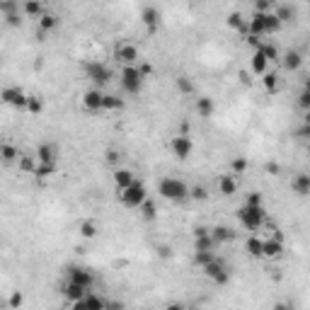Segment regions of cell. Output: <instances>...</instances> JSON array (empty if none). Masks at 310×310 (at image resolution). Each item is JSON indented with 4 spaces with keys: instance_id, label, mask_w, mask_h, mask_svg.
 I'll return each instance as SVG.
<instances>
[{
    "instance_id": "7bdbcfd3",
    "label": "cell",
    "mask_w": 310,
    "mask_h": 310,
    "mask_svg": "<svg viewBox=\"0 0 310 310\" xmlns=\"http://www.w3.org/2000/svg\"><path fill=\"white\" fill-rule=\"evenodd\" d=\"M230 167H233V177H235V175H242V172L247 170V163H245L242 158H235V160H233V165H230Z\"/></svg>"
},
{
    "instance_id": "f35d334b",
    "label": "cell",
    "mask_w": 310,
    "mask_h": 310,
    "mask_svg": "<svg viewBox=\"0 0 310 310\" xmlns=\"http://www.w3.org/2000/svg\"><path fill=\"white\" fill-rule=\"evenodd\" d=\"M0 12L7 17V15H15V12H19V5L15 2V0H2L0 2Z\"/></svg>"
},
{
    "instance_id": "680465c9",
    "label": "cell",
    "mask_w": 310,
    "mask_h": 310,
    "mask_svg": "<svg viewBox=\"0 0 310 310\" xmlns=\"http://www.w3.org/2000/svg\"><path fill=\"white\" fill-rule=\"evenodd\" d=\"M165 310H184V306H182V303H170Z\"/></svg>"
},
{
    "instance_id": "f907efd6",
    "label": "cell",
    "mask_w": 310,
    "mask_h": 310,
    "mask_svg": "<svg viewBox=\"0 0 310 310\" xmlns=\"http://www.w3.org/2000/svg\"><path fill=\"white\" fill-rule=\"evenodd\" d=\"M301 141H308V136H310V124H303V126L298 128V133H296Z\"/></svg>"
},
{
    "instance_id": "4dcf8cb0",
    "label": "cell",
    "mask_w": 310,
    "mask_h": 310,
    "mask_svg": "<svg viewBox=\"0 0 310 310\" xmlns=\"http://www.w3.org/2000/svg\"><path fill=\"white\" fill-rule=\"evenodd\" d=\"M22 10H24V15H29V17H41V15H44V5L37 2V0L24 2V5H22Z\"/></svg>"
},
{
    "instance_id": "ac0fdd59",
    "label": "cell",
    "mask_w": 310,
    "mask_h": 310,
    "mask_svg": "<svg viewBox=\"0 0 310 310\" xmlns=\"http://www.w3.org/2000/svg\"><path fill=\"white\" fill-rule=\"evenodd\" d=\"M281 61H284V68H286V71H298V68L303 66V54H301V51H286Z\"/></svg>"
},
{
    "instance_id": "ba28073f",
    "label": "cell",
    "mask_w": 310,
    "mask_h": 310,
    "mask_svg": "<svg viewBox=\"0 0 310 310\" xmlns=\"http://www.w3.org/2000/svg\"><path fill=\"white\" fill-rule=\"evenodd\" d=\"M68 281H73V284L83 286V289H92L95 276H92L90 269H83V267H71V269H68Z\"/></svg>"
},
{
    "instance_id": "bcb514c9",
    "label": "cell",
    "mask_w": 310,
    "mask_h": 310,
    "mask_svg": "<svg viewBox=\"0 0 310 310\" xmlns=\"http://www.w3.org/2000/svg\"><path fill=\"white\" fill-rule=\"evenodd\" d=\"M245 206H262V194H259V192H252V194H247V199H245Z\"/></svg>"
},
{
    "instance_id": "3957f363",
    "label": "cell",
    "mask_w": 310,
    "mask_h": 310,
    "mask_svg": "<svg viewBox=\"0 0 310 310\" xmlns=\"http://www.w3.org/2000/svg\"><path fill=\"white\" fill-rule=\"evenodd\" d=\"M119 199H121V204H124V206H128V208H138V206H141V204H143V201L148 199L146 187H143L141 182H133L131 187L121 189Z\"/></svg>"
},
{
    "instance_id": "816d5d0a",
    "label": "cell",
    "mask_w": 310,
    "mask_h": 310,
    "mask_svg": "<svg viewBox=\"0 0 310 310\" xmlns=\"http://www.w3.org/2000/svg\"><path fill=\"white\" fill-rule=\"evenodd\" d=\"M136 71H138V75H141V78H146V75L153 73V66H148V63H141V66H136Z\"/></svg>"
},
{
    "instance_id": "f1b7e54d",
    "label": "cell",
    "mask_w": 310,
    "mask_h": 310,
    "mask_svg": "<svg viewBox=\"0 0 310 310\" xmlns=\"http://www.w3.org/2000/svg\"><path fill=\"white\" fill-rule=\"evenodd\" d=\"M85 308L88 310H107V301L100 298L97 293H88V296H85Z\"/></svg>"
},
{
    "instance_id": "db71d44e",
    "label": "cell",
    "mask_w": 310,
    "mask_h": 310,
    "mask_svg": "<svg viewBox=\"0 0 310 310\" xmlns=\"http://www.w3.org/2000/svg\"><path fill=\"white\" fill-rule=\"evenodd\" d=\"M19 165H22V170H32L34 172V165H32L29 158H19Z\"/></svg>"
},
{
    "instance_id": "1f68e13d",
    "label": "cell",
    "mask_w": 310,
    "mask_h": 310,
    "mask_svg": "<svg viewBox=\"0 0 310 310\" xmlns=\"http://www.w3.org/2000/svg\"><path fill=\"white\" fill-rule=\"evenodd\" d=\"M27 111L29 114H41L44 111V100L37 95H27Z\"/></svg>"
},
{
    "instance_id": "7a4b0ae2",
    "label": "cell",
    "mask_w": 310,
    "mask_h": 310,
    "mask_svg": "<svg viewBox=\"0 0 310 310\" xmlns=\"http://www.w3.org/2000/svg\"><path fill=\"white\" fill-rule=\"evenodd\" d=\"M160 197L170 201H184L189 197V187L182 182V180H175V177H165L160 187H158Z\"/></svg>"
},
{
    "instance_id": "d6986e66",
    "label": "cell",
    "mask_w": 310,
    "mask_h": 310,
    "mask_svg": "<svg viewBox=\"0 0 310 310\" xmlns=\"http://www.w3.org/2000/svg\"><path fill=\"white\" fill-rule=\"evenodd\" d=\"M218 189H220V194L223 197H233L237 192V180L233 177V175H223L218 180Z\"/></svg>"
},
{
    "instance_id": "4316f807",
    "label": "cell",
    "mask_w": 310,
    "mask_h": 310,
    "mask_svg": "<svg viewBox=\"0 0 310 310\" xmlns=\"http://www.w3.org/2000/svg\"><path fill=\"white\" fill-rule=\"evenodd\" d=\"M124 107V100L121 97H116V95H104V100H102V109L104 111H119Z\"/></svg>"
},
{
    "instance_id": "e575fe53",
    "label": "cell",
    "mask_w": 310,
    "mask_h": 310,
    "mask_svg": "<svg viewBox=\"0 0 310 310\" xmlns=\"http://www.w3.org/2000/svg\"><path fill=\"white\" fill-rule=\"evenodd\" d=\"M228 27H233V29H247V22H245V17L240 15V12H230L228 15Z\"/></svg>"
},
{
    "instance_id": "6f0895ef",
    "label": "cell",
    "mask_w": 310,
    "mask_h": 310,
    "mask_svg": "<svg viewBox=\"0 0 310 310\" xmlns=\"http://www.w3.org/2000/svg\"><path fill=\"white\" fill-rule=\"evenodd\" d=\"M71 310H88V308H85V298H83V301H75V303H71Z\"/></svg>"
},
{
    "instance_id": "9f6ffc18",
    "label": "cell",
    "mask_w": 310,
    "mask_h": 310,
    "mask_svg": "<svg viewBox=\"0 0 310 310\" xmlns=\"http://www.w3.org/2000/svg\"><path fill=\"white\" fill-rule=\"evenodd\" d=\"M107 310H124V303L121 301H111V303H107Z\"/></svg>"
},
{
    "instance_id": "52a82bcc",
    "label": "cell",
    "mask_w": 310,
    "mask_h": 310,
    "mask_svg": "<svg viewBox=\"0 0 310 310\" xmlns=\"http://www.w3.org/2000/svg\"><path fill=\"white\" fill-rule=\"evenodd\" d=\"M0 100L15 109H27V95L19 90V88H5L0 90Z\"/></svg>"
},
{
    "instance_id": "8d00e7d4",
    "label": "cell",
    "mask_w": 310,
    "mask_h": 310,
    "mask_svg": "<svg viewBox=\"0 0 310 310\" xmlns=\"http://www.w3.org/2000/svg\"><path fill=\"white\" fill-rule=\"evenodd\" d=\"M34 175H37V177H41V180H46V177H51V175H56V165L39 163L37 167H34Z\"/></svg>"
},
{
    "instance_id": "836d02e7",
    "label": "cell",
    "mask_w": 310,
    "mask_h": 310,
    "mask_svg": "<svg viewBox=\"0 0 310 310\" xmlns=\"http://www.w3.org/2000/svg\"><path fill=\"white\" fill-rule=\"evenodd\" d=\"M245 247H247V252L252 257H262V240L259 237H247V242H245Z\"/></svg>"
},
{
    "instance_id": "f6af8a7d",
    "label": "cell",
    "mask_w": 310,
    "mask_h": 310,
    "mask_svg": "<svg viewBox=\"0 0 310 310\" xmlns=\"http://www.w3.org/2000/svg\"><path fill=\"white\" fill-rule=\"evenodd\" d=\"M22 303H24V296H22L19 291H15L12 296H10V308H12V310L22 308Z\"/></svg>"
},
{
    "instance_id": "484cf974",
    "label": "cell",
    "mask_w": 310,
    "mask_h": 310,
    "mask_svg": "<svg viewBox=\"0 0 310 310\" xmlns=\"http://www.w3.org/2000/svg\"><path fill=\"white\" fill-rule=\"evenodd\" d=\"M272 12L276 15V19H279L281 24H284V22H291V19L296 17V7H291V5H279Z\"/></svg>"
},
{
    "instance_id": "4fadbf2b",
    "label": "cell",
    "mask_w": 310,
    "mask_h": 310,
    "mask_svg": "<svg viewBox=\"0 0 310 310\" xmlns=\"http://www.w3.org/2000/svg\"><path fill=\"white\" fill-rule=\"evenodd\" d=\"M37 158L39 163H46V165H56L58 163V148L54 143H41L37 148Z\"/></svg>"
},
{
    "instance_id": "b9f144b4",
    "label": "cell",
    "mask_w": 310,
    "mask_h": 310,
    "mask_svg": "<svg viewBox=\"0 0 310 310\" xmlns=\"http://www.w3.org/2000/svg\"><path fill=\"white\" fill-rule=\"evenodd\" d=\"M189 197L197 201H204L208 197V192H206V187H192V189H189Z\"/></svg>"
},
{
    "instance_id": "74e56055",
    "label": "cell",
    "mask_w": 310,
    "mask_h": 310,
    "mask_svg": "<svg viewBox=\"0 0 310 310\" xmlns=\"http://www.w3.org/2000/svg\"><path fill=\"white\" fill-rule=\"evenodd\" d=\"M138 208H141V213H143V218H146V220H153V218H155V213H158L155 204H153V201H148V199L143 201Z\"/></svg>"
},
{
    "instance_id": "c3c4849f",
    "label": "cell",
    "mask_w": 310,
    "mask_h": 310,
    "mask_svg": "<svg viewBox=\"0 0 310 310\" xmlns=\"http://www.w3.org/2000/svg\"><path fill=\"white\" fill-rule=\"evenodd\" d=\"M119 160H121V153H119V150H107V163L119 165Z\"/></svg>"
},
{
    "instance_id": "277c9868",
    "label": "cell",
    "mask_w": 310,
    "mask_h": 310,
    "mask_svg": "<svg viewBox=\"0 0 310 310\" xmlns=\"http://www.w3.org/2000/svg\"><path fill=\"white\" fill-rule=\"evenodd\" d=\"M85 73H88V78L95 83V88H97V90H100V88H104V85L111 80V71L104 66V63H100V61H92V63H88V66H85Z\"/></svg>"
},
{
    "instance_id": "30bf717a",
    "label": "cell",
    "mask_w": 310,
    "mask_h": 310,
    "mask_svg": "<svg viewBox=\"0 0 310 310\" xmlns=\"http://www.w3.org/2000/svg\"><path fill=\"white\" fill-rule=\"evenodd\" d=\"M116 61H121L124 66H136V61H138V49L133 46V44H121V46H116Z\"/></svg>"
},
{
    "instance_id": "cb8c5ba5",
    "label": "cell",
    "mask_w": 310,
    "mask_h": 310,
    "mask_svg": "<svg viewBox=\"0 0 310 310\" xmlns=\"http://www.w3.org/2000/svg\"><path fill=\"white\" fill-rule=\"evenodd\" d=\"M213 247H216V242H213L211 233L204 237H194V252H213Z\"/></svg>"
},
{
    "instance_id": "7dc6e473",
    "label": "cell",
    "mask_w": 310,
    "mask_h": 310,
    "mask_svg": "<svg viewBox=\"0 0 310 310\" xmlns=\"http://www.w3.org/2000/svg\"><path fill=\"white\" fill-rule=\"evenodd\" d=\"M298 104H301L303 109H310V92H308V88H306V90H301V95H298Z\"/></svg>"
},
{
    "instance_id": "f546056e",
    "label": "cell",
    "mask_w": 310,
    "mask_h": 310,
    "mask_svg": "<svg viewBox=\"0 0 310 310\" xmlns=\"http://www.w3.org/2000/svg\"><path fill=\"white\" fill-rule=\"evenodd\" d=\"M257 51H259V54L264 56V58H267L269 63H272V61H279V58H281V54H279V49H276L274 44H267V41H264V44H259V49H257Z\"/></svg>"
},
{
    "instance_id": "60d3db41",
    "label": "cell",
    "mask_w": 310,
    "mask_h": 310,
    "mask_svg": "<svg viewBox=\"0 0 310 310\" xmlns=\"http://www.w3.org/2000/svg\"><path fill=\"white\" fill-rule=\"evenodd\" d=\"M264 90L267 92H276L279 90V80L274 73H264Z\"/></svg>"
},
{
    "instance_id": "83f0119b",
    "label": "cell",
    "mask_w": 310,
    "mask_h": 310,
    "mask_svg": "<svg viewBox=\"0 0 310 310\" xmlns=\"http://www.w3.org/2000/svg\"><path fill=\"white\" fill-rule=\"evenodd\" d=\"M0 158L5 160V163H15L19 158V150L12 143H0Z\"/></svg>"
},
{
    "instance_id": "5b68a950",
    "label": "cell",
    "mask_w": 310,
    "mask_h": 310,
    "mask_svg": "<svg viewBox=\"0 0 310 310\" xmlns=\"http://www.w3.org/2000/svg\"><path fill=\"white\" fill-rule=\"evenodd\" d=\"M121 88H124V92H128V95H138V92H141L143 78L138 75L136 66H124V71H121Z\"/></svg>"
},
{
    "instance_id": "7402d4cb",
    "label": "cell",
    "mask_w": 310,
    "mask_h": 310,
    "mask_svg": "<svg viewBox=\"0 0 310 310\" xmlns=\"http://www.w3.org/2000/svg\"><path fill=\"white\" fill-rule=\"evenodd\" d=\"M58 24H61V19L56 17V15H51V12H44V15L39 17V34L51 32V29H56Z\"/></svg>"
},
{
    "instance_id": "44dd1931",
    "label": "cell",
    "mask_w": 310,
    "mask_h": 310,
    "mask_svg": "<svg viewBox=\"0 0 310 310\" xmlns=\"http://www.w3.org/2000/svg\"><path fill=\"white\" fill-rule=\"evenodd\" d=\"M293 192L296 194H301V197H308L310 194V175H306V172H301L296 180H293Z\"/></svg>"
},
{
    "instance_id": "d6a6232c",
    "label": "cell",
    "mask_w": 310,
    "mask_h": 310,
    "mask_svg": "<svg viewBox=\"0 0 310 310\" xmlns=\"http://www.w3.org/2000/svg\"><path fill=\"white\" fill-rule=\"evenodd\" d=\"M97 233H100V228H97V223H95V220H83V223H80V235H83V237H88V240H90V237H95Z\"/></svg>"
},
{
    "instance_id": "9c48e42d",
    "label": "cell",
    "mask_w": 310,
    "mask_h": 310,
    "mask_svg": "<svg viewBox=\"0 0 310 310\" xmlns=\"http://www.w3.org/2000/svg\"><path fill=\"white\" fill-rule=\"evenodd\" d=\"M172 153H175V158H180V160H187L189 155H192V150H194V143H192V138H187V136H175L172 138Z\"/></svg>"
},
{
    "instance_id": "9a60e30c",
    "label": "cell",
    "mask_w": 310,
    "mask_h": 310,
    "mask_svg": "<svg viewBox=\"0 0 310 310\" xmlns=\"http://www.w3.org/2000/svg\"><path fill=\"white\" fill-rule=\"evenodd\" d=\"M211 237H213V242L218 245V242L235 240V233H233V228H228V225H213V228H211Z\"/></svg>"
},
{
    "instance_id": "7c38bea8",
    "label": "cell",
    "mask_w": 310,
    "mask_h": 310,
    "mask_svg": "<svg viewBox=\"0 0 310 310\" xmlns=\"http://www.w3.org/2000/svg\"><path fill=\"white\" fill-rule=\"evenodd\" d=\"M284 255V242L281 240H262V257H267V259H279V257Z\"/></svg>"
},
{
    "instance_id": "ee69618b",
    "label": "cell",
    "mask_w": 310,
    "mask_h": 310,
    "mask_svg": "<svg viewBox=\"0 0 310 310\" xmlns=\"http://www.w3.org/2000/svg\"><path fill=\"white\" fill-rule=\"evenodd\" d=\"M255 12H259V15H267V12H272V2H269V0H257Z\"/></svg>"
},
{
    "instance_id": "2e32d148",
    "label": "cell",
    "mask_w": 310,
    "mask_h": 310,
    "mask_svg": "<svg viewBox=\"0 0 310 310\" xmlns=\"http://www.w3.org/2000/svg\"><path fill=\"white\" fill-rule=\"evenodd\" d=\"M63 296H66L71 303H75V301H83V298L88 296V289H83V286H78L73 281H68V284L63 286Z\"/></svg>"
},
{
    "instance_id": "d4e9b609",
    "label": "cell",
    "mask_w": 310,
    "mask_h": 310,
    "mask_svg": "<svg viewBox=\"0 0 310 310\" xmlns=\"http://www.w3.org/2000/svg\"><path fill=\"white\" fill-rule=\"evenodd\" d=\"M262 27H264V34H274L281 29V22L276 19L274 12H267V15H262Z\"/></svg>"
},
{
    "instance_id": "11a10c76",
    "label": "cell",
    "mask_w": 310,
    "mask_h": 310,
    "mask_svg": "<svg viewBox=\"0 0 310 310\" xmlns=\"http://www.w3.org/2000/svg\"><path fill=\"white\" fill-rule=\"evenodd\" d=\"M208 233H211V228H204V225L194 228V237H204V235H208Z\"/></svg>"
},
{
    "instance_id": "681fc988",
    "label": "cell",
    "mask_w": 310,
    "mask_h": 310,
    "mask_svg": "<svg viewBox=\"0 0 310 310\" xmlns=\"http://www.w3.org/2000/svg\"><path fill=\"white\" fill-rule=\"evenodd\" d=\"M5 22H7L10 27H19V24H22V17H19V12H15V15H7Z\"/></svg>"
},
{
    "instance_id": "5bb4252c",
    "label": "cell",
    "mask_w": 310,
    "mask_h": 310,
    "mask_svg": "<svg viewBox=\"0 0 310 310\" xmlns=\"http://www.w3.org/2000/svg\"><path fill=\"white\" fill-rule=\"evenodd\" d=\"M141 19H143V24L148 27V32L153 34L158 29V24H160V10L153 7V5H148V7H143V12H141Z\"/></svg>"
},
{
    "instance_id": "f5cc1de1",
    "label": "cell",
    "mask_w": 310,
    "mask_h": 310,
    "mask_svg": "<svg viewBox=\"0 0 310 310\" xmlns=\"http://www.w3.org/2000/svg\"><path fill=\"white\" fill-rule=\"evenodd\" d=\"M274 310H293V303L291 301H281V303H276Z\"/></svg>"
},
{
    "instance_id": "e0dca14e",
    "label": "cell",
    "mask_w": 310,
    "mask_h": 310,
    "mask_svg": "<svg viewBox=\"0 0 310 310\" xmlns=\"http://www.w3.org/2000/svg\"><path fill=\"white\" fill-rule=\"evenodd\" d=\"M133 182H136V177H133L131 170H114V184L119 187V192L126 189V187H131Z\"/></svg>"
},
{
    "instance_id": "8992f818",
    "label": "cell",
    "mask_w": 310,
    "mask_h": 310,
    "mask_svg": "<svg viewBox=\"0 0 310 310\" xmlns=\"http://www.w3.org/2000/svg\"><path fill=\"white\" fill-rule=\"evenodd\" d=\"M201 269H204V274H206L208 279H213V284H218V286L228 284V279H230V274H228V269H225V264L220 262L218 257H216L213 262H208L206 267H201Z\"/></svg>"
},
{
    "instance_id": "d590c367",
    "label": "cell",
    "mask_w": 310,
    "mask_h": 310,
    "mask_svg": "<svg viewBox=\"0 0 310 310\" xmlns=\"http://www.w3.org/2000/svg\"><path fill=\"white\" fill-rule=\"evenodd\" d=\"M175 83H177V90L182 92V95H194V83H192L187 75H180Z\"/></svg>"
},
{
    "instance_id": "ffe728a7",
    "label": "cell",
    "mask_w": 310,
    "mask_h": 310,
    "mask_svg": "<svg viewBox=\"0 0 310 310\" xmlns=\"http://www.w3.org/2000/svg\"><path fill=\"white\" fill-rule=\"evenodd\" d=\"M194 109H197L199 116L208 119V116L213 114V109H216V104H213V100H211V97H199V100H197V104H194Z\"/></svg>"
},
{
    "instance_id": "91938a15",
    "label": "cell",
    "mask_w": 310,
    "mask_h": 310,
    "mask_svg": "<svg viewBox=\"0 0 310 310\" xmlns=\"http://www.w3.org/2000/svg\"><path fill=\"white\" fill-rule=\"evenodd\" d=\"M267 170H269L272 175H276V172H279V165H276V163H269V165H267Z\"/></svg>"
},
{
    "instance_id": "8fae6325",
    "label": "cell",
    "mask_w": 310,
    "mask_h": 310,
    "mask_svg": "<svg viewBox=\"0 0 310 310\" xmlns=\"http://www.w3.org/2000/svg\"><path fill=\"white\" fill-rule=\"evenodd\" d=\"M102 100H104V92L92 88V90H88L83 95V107L90 111H102Z\"/></svg>"
},
{
    "instance_id": "6da1fadb",
    "label": "cell",
    "mask_w": 310,
    "mask_h": 310,
    "mask_svg": "<svg viewBox=\"0 0 310 310\" xmlns=\"http://www.w3.org/2000/svg\"><path fill=\"white\" fill-rule=\"evenodd\" d=\"M267 218V211H264V206H242L240 211H237V220L242 223V228L245 230H250V233H255L262 228V223Z\"/></svg>"
},
{
    "instance_id": "603a6c76",
    "label": "cell",
    "mask_w": 310,
    "mask_h": 310,
    "mask_svg": "<svg viewBox=\"0 0 310 310\" xmlns=\"http://www.w3.org/2000/svg\"><path fill=\"white\" fill-rule=\"evenodd\" d=\"M250 68H252V73H255V75H264V73H267V68H269V61L259 54V51H255L252 61H250Z\"/></svg>"
},
{
    "instance_id": "ab89813d",
    "label": "cell",
    "mask_w": 310,
    "mask_h": 310,
    "mask_svg": "<svg viewBox=\"0 0 310 310\" xmlns=\"http://www.w3.org/2000/svg\"><path fill=\"white\" fill-rule=\"evenodd\" d=\"M213 259H216L213 252H194V264H197V267H206V264L213 262Z\"/></svg>"
}]
</instances>
